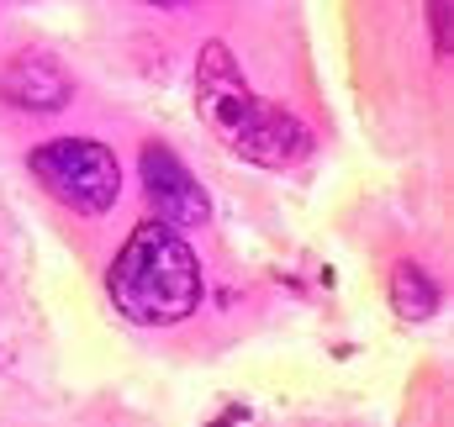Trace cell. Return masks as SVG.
Returning <instances> with one entry per match:
<instances>
[{
  "mask_svg": "<svg viewBox=\"0 0 454 427\" xmlns=\"http://www.w3.org/2000/svg\"><path fill=\"white\" fill-rule=\"evenodd\" d=\"M391 301H396V312L407 322H423V317L439 312V285L423 275V264L402 259V264L391 269Z\"/></svg>",
  "mask_w": 454,
  "mask_h": 427,
  "instance_id": "6",
  "label": "cell"
},
{
  "mask_svg": "<svg viewBox=\"0 0 454 427\" xmlns=\"http://www.w3.org/2000/svg\"><path fill=\"white\" fill-rule=\"evenodd\" d=\"M0 96L11 106H27V111H59V106H69L74 80L48 53H21V58H11L0 69Z\"/></svg>",
  "mask_w": 454,
  "mask_h": 427,
  "instance_id": "5",
  "label": "cell"
},
{
  "mask_svg": "<svg viewBox=\"0 0 454 427\" xmlns=\"http://www.w3.org/2000/svg\"><path fill=\"white\" fill-rule=\"evenodd\" d=\"M153 5H185V0H153Z\"/></svg>",
  "mask_w": 454,
  "mask_h": 427,
  "instance_id": "8",
  "label": "cell"
},
{
  "mask_svg": "<svg viewBox=\"0 0 454 427\" xmlns=\"http://www.w3.org/2000/svg\"><path fill=\"white\" fill-rule=\"evenodd\" d=\"M32 175L74 212L101 216L112 212L116 190H121V169H116V153L106 143H90V137H53L43 148H32Z\"/></svg>",
  "mask_w": 454,
  "mask_h": 427,
  "instance_id": "3",
  "label": "cell"
},
{
  "mask_svg": "<svg viewBox=\"0 0 454 427\" xmlns=\"http://www.w3.org/2000/svg\"><path fill=\"white\" fill-rule=\"evenodd\" d=\"M112 301L121 317L143 327H169L185 322L201 307V264L196 248L169 227V221H137L132 237L112 259Z\"/></svg>",
  "mask_w": 454,
  "mask_h": 427,
  "instance_id": "2",
  "label": "cell"
},
{
  "mask_svg": "<svg viewBox=\"0 0 454 427\" xmlns=\"http://www.w3.org/2000/svg\"><path fill=\"white\" fill-rule=\"evenodd\" d=\"M196 106L207 116V127L217 132V143L254 159V164H270V169H286L296 159H307L312 148V132L291 116V111L270 106L248 90L238 58L227 53V43H207L201 48V64H196Z\"/></svg>",
  "mask_w": 454,
  "mask_h": 427,
  "instance_id": "1",
  "label": "cell"
},
{
  "mask_svg": "<svg viewBox=\"0 0 454 427\" xmlns=\"http://www.w3.org/2000/svg\"><path fill=\"white\" fill-rule=\"evenodd\" d=\"M143 190H148L159 221H169V227H201V221H212V196L196 185V175L164 143L143 148Z\"/></svg>",
  "mask_w": 454,
  "mask_h": 427,
  "instance_id": "4",
  "label": "cell"
},
{
  "mask_svg": "<svg viewBox=\"0 0 454 427\" xmlns=\"http://www.w3.org/2000/svg\"><path fill=\"white\" fill-rule=\"evenodd\" d=\"M428 21H434V53H439V58H450V48H454L450 0H428Z\"/></svg>",
  "mask_w": 454,
  "mask_h": 427,
  "instance_id": "7",
  "label": "cell"
}]
</instances>
